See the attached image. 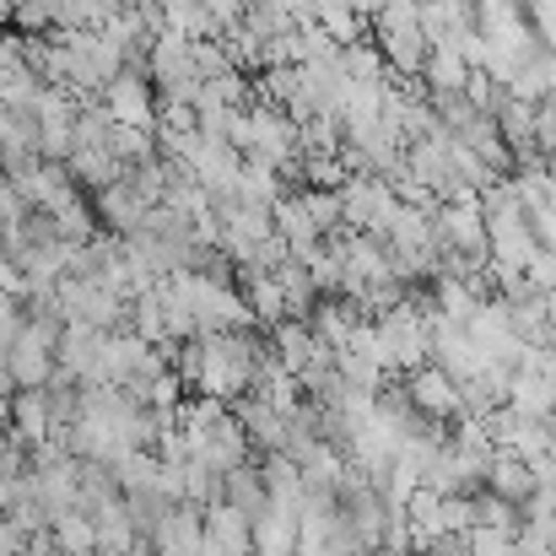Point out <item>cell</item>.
<instances>
[{
	"label": "cell",
	"mask_w": 556,
	"mask_h": 556,
	"mask_svg": "<svg viewBox=\"0 0 556 556\" xmlns=\"http://www.w3.org/2000/svg\"><path fill=\"white\" fill-rule=\"evenodd\" d=\"M103 114L125 130H157V98H152V81L141 71H119L109 87H103Z\"/></svg>",
	"instance_id": "1"
},
{
	"label": "cell",
	"mask_w": 556,
	"mask_h": 556,
	"mask_svg": "<svg viewBox=\"0 0 556 556\" xmlns=\"http://www.w3.org/2000/svg\"><path fill=\"white\" fill-rule=\"evenodd\" d=\"M147 71L157 76V87H163V92H174V87L194 81V71H189V38L168 33V27H157V33H152V43H147Z\"/></svg>",
	"instance_id": "2"
},
{
	"label": "cell",
	"mask_w": 556,
	"mask_h": 556,
	"mask_svg": "<svg viewBox=\"0 0 556 556\" xmlns=\"http://www.w3.org/2000/svg\"><path fill=\"white\" fill-rule=\"evenodd\" d=\"M465 81H470V65H465V54L448 43V49H427V60H421V87L427 92H465Z\"/></svg>",
	"instance_id": "3"
},
{
	"label": "cell",
	"mask_w": 556,
	"mask_h": 556,
	"mask_svg": "<svg viewBox=\"0 0 556 556\" xmlns=\"http://www.w3.org/2000/svg\"><path fill=\"white\" fill-rule=\"evenodd\" d=\"M410 400H416V410H427V416H448V410H459V383L438 368L416 372V378H410Z\"/></svg>",
	"instance_id": "4"
},
{
	"label": "cell",
	"mask_w": 556,
	"mask_h": 556,
	"mask_svg": "<svg viewBox=\"0 0 556 556\" xmlns=\"http://www.w3.org/2000/svg\"><path fill=\"white\" fill-rule=\"evenodd\" d=\"M341 71H346V81H357V87H368V81H389V65H383L378 43H368V38H357V43H346V49H341Z\"/></svg>",
	"instance_id": "5"
},
{
	"label": "cell",
	"mask_w": 556,
	"mask_h": 556,
	"mask_svg": "<svg viewBox=\"0 0 556 556\" xmlns=\"http://www.w3.org/2000/svg\"><path fill=\"white\" fill-rule=\"evenodd\" d=\"M525 270H530V292H556V249H535Z\"/></svg>",
	"instance_id": "6"
},
{
	"label": "cell",
	"mask_w": 556,
	"mask_h": 556,
	"mask_svg": "<svg viewBox=\"0 0 556 556\" xmlns=\"http://www.w3.org/2000/svg\"><path fill=\"white\" fill-rule=\"evenodd\" d=\"M11 270H16V265L0 254V292H11V298H16V292H22V276H11Z\"/></svg>",
	"instance_id": "7"
}]
</instances>
